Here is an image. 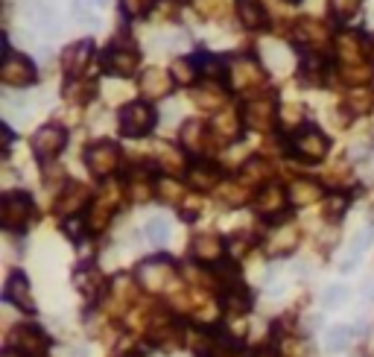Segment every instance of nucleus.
Here are the masks:
<instances>
[{
	"label": "nucleus",
	"mask_w": 374,
	"mask_h": 357,
	"mask_svg": "<svg viewBox=\"0 0 374 357\" xmlns=\"http://www.w3.org/2000/svg\"><path fill=\"white\" fill-rule=\"evenodd\" d=\"M12 348L21 351V354H30V357H41L47 351V337L41 334V331L35 325H21L12 331V337H9Z\"/></svg>",
	"instance_id": "423d86ee"
},
{
	"label": "nucleus",
	"mask_w": 374,
	"mask_h": 357,
	"mask_svg": "<svg viewBox=\"0 0 374 357\" xmlns=\"http://www.w3.org/2000/svg\"><path fill=\"white\" fill-rule=\"evenodd\" d=\"M243 173H246V176H243L246 182H255V179L260 182V179H266V167H263L260 161H252V164H248V167H246Z\"/></svg>",
	"instance_id": "473e14b6"
},
{
	"label": "nucleus",
	"mask_w": 374,
	"mask_h": 357,
	"mask_svg": "<svg viewBox=\"0 0 374 357\" xmlns=\"http://www.w3.org/2000/svg\"><path fill=\"white\" fill-rule=\"evenodd\" d=\"M193 255L199 260H205V264H214V260L222 258V241L216 234H199L193 241Z\"/></svg>",
	"instance_id": "ddd939ff"
},
{
	"label": "nucleus",
	"mask_w": 374,
	"mask_h": 357,
	"mask_svg": "<svg viewBox=\"0 0 374 357\" xmlns=\"http://www.w3.org/2000/svg\"><path fill=\"white\" fill-rule=\"evenodd\" d=\"M153 4L155 0H120V6L126 15H143V12L153 9Z\"/></svg>",
	"instance_id": "c85d7f7f"
},
{
	"label": "nucleus",
	"mask_w": 374,
	"mask_h": 357,
	"mask_svg": "<svg viewBox=\"0 0 374 357\" xmlns=\"http://www.w3.org/2000/svg\"><path fill=\"white\" fill-rule=\"evenodd\" d=\"M91 56H94V44L91 41H79V44L67 47V50H65V70L73 74V77H79L82 70L88 67Z\"/></svg>",
	"instance_id": "9d476101"
},
{
	"label": "nucleus",
	"mask_w": 374,
	"mask_h": 357,
	"mask_svg": "<svg viewBox=\"0 0 374 357\" xmlns=\"http://www.w3.org/2000/svg\"><path fill=\"white\" fill-rule=\"evenodd\" d=\"M348 343H351V328L348 325H336L328 331V348L331 351H342Z\"/></svg>",
	"instance_id": "393cba45"
},
{
	"label": "nucleus",
	"mask_w": 374,
	"mask_h": 357,
	"mask_svg": "<svg viewBox=\"0 0 374 357\" xmlns=\"http://www.w3.org/2000/svg\"><path fill=\"white\" fill-rule=\"evenodd\" d=\"M138 278H141V284H143L146 290L158 293V290H164L167 284H170V278H172V267H170V260H164V258L143 260L141 270H138Z\"/></svg>",
	"instance_id": "39448f33"
},
{
	"label": "nucleus",
	"mask_w": 374,
	"mask_h": 357,
	"mask_svg": "<svg viewBox=\"0 0 374 357\" xmlns=\"http://www.w3.org/2000/svg\"><path fill=\"white\" fill-rule=\"evenodd\" d=\"M4 299L15 307H21V311H35V302L30 296V284L27 278H23L21 273H12L9 281H6V290H4Z\"/></svg>",
	"instance_id": "1a4fd4ad"
},
{
	"label": "nucleus",
	"mask_w": 374,
	"mask_h": 357,
	"mask_svg": "<svg viewBox=\"0 0 374 357\" xmlns=\"http://www.w3.org/2000/svg\"><path fill=\"white\" fill-rule=\"evenodd\" d=\"M143 231H146V237H149V243L164 246V243H167V237H170V223L161 220V217H155V220H149V223H146Z\"/></svg>",
	"instance_id": "5701e85b"
},
{
	"label": "nucleus",
	"mask_w": 374,
	"mask_h": 357,
	"mask_svg": "<svg viewBox=\"0 0 374 357\" xmlns=\"http://www.w3.org/2000/svg\"><path fill=\"white\" fill-rule=\"evenodd\" d=\"M167 91H170V74H164L161 67H149L141 77V94H146V97H164Z\"/></svg>",
	"instance_id": "f8f14e48"
},
{
	"label": "nucleus",
	"mask_w": 374,
	"mask_h": 357,
	"mask_svg": "<svg viewBox=\"0 0 374 357\" xmlns=\"http://www.w3.org/2000/svg\"><path fill=\"white\" fill-rule=\"evenodd\" d=\"M94 4H99V6H103V4H109V0H94Z\"/></svg>",
	"instance_id": "ea45409f"
},
{
	"label": "nucleus",
	"mask_w": 374,
	"mask_h": 357,
	"mask_svg": "<svg viewBox=\"0 0 374 357\" xmlns=\"http://www.w3.org/2000/svg\"><path fill=\"white\" fill-rule=\"evenodd\" d=\"M316 325H319V317H307V322H302V331H316Z\"/></svg>",
	"instance_id": "c9c22d12"
},
{
	"label": "nucleus",
	"mask_w": 374,
	"mask_h": 357,
	"mask_svg": "<svg viewBox=\"0 0 374 357\" xmlns=\"http://www.w3.org/2000/svg\"><path fill=\"white\" fill-rule=\"evenodd\" d=\"M187 182L193 187H199V190H211L219 182V173H216V167H211L208 161H199V164H193V167L187 170Z\"/></svg>",
	"instance_id": "4468645a"
},
{
	"label": "nucleus",
	"mask_w": 374,
	"mask_h": 357,
	"mask_svg": "<svg viewBox=\"0 0 374 357\" xmlns=\"http://www.w3.org/2000/svg\"><path fill=\"white\" fill-rule=\"evenodd\" d=\"M348 296V290L345 287H339V284H336V287H331V290H325V304H331V307H336L342 299Z\"/></svg>",
	"instance_id": "72a5a7b5"
},
{
	"label": "nucleus",
	"mask_w": 374,
	"mask_h": 357,
	"mask_svg": "<svg viewBox=\"0 0 374 357\" xmlns=\"http://www.w3.org/2000/svg\"><path fill=\"white\" fill-rule=\"evenodd\" d=\"M77 287L91 299V296H97L99 293V287H103V278H99V273L97 270H79L77 273Z\"/></svg>",
	"instance_id": "4be33fe9"
},
{
	"label": "nucleus",
	"mask_w": 374,
	"mask_h": 357,
	"mask_svg": "<svg viewBox=\"0 0 374 357\" xmlns=\"http://www.w3.org/2000/svg\"><path fill=\"white\" fill-rule=\"evenodd\" d=\"M284 190L281 187H266V190H260V194H258V211L263 214V217H272V214H275V211H281V205H284Z\"/></svg>",
	"instance_id": "6ab92c4d"
},
{
	"label": "nucleus",
	"mask_w": 374,
	"mask_h": 357,
	"mask_svg": "<svg viewBox=\"0 0 374 357\" xmlns=\"http://www.w3.org/2000/svg\"><path fill=\"white\" fill-rule=\"evenodd\" d=\"M237 15L248 30H258L266 23V9L258 4V0H237Z\"/></svg>",
	"instance_id": "2eb2a0df"
},
{
	"label": "nucleus",
	"mask_w": 374,
	"mask_h": 357,
	"mask_svg": "<svg viewBox=\"0 0 374 357\" xmlns=\"http://www.w3.org/2000/svg\"><path fill=\"white\" fill-rule=\"evenodd\" d=\"M255 82H260L258 65L255 62H246V59L234 62V67H231V85L240 91V88H248V85H255Z\"/></svg>",
	"instance_id": "dca6fc26"
},
{
	"label": "nucleus",
	"mask_w": 374,
	"mask_h": 357,
	"mask_svg": "<svg viewBox=\"0 0 374 357\" xmlns=\"http://www.w3.org/2000/svg\"><path fill=\"white\" fill-rule=\"evenodd\" d=\"M336 47H339V56L342 59H357L360 56V44H357V38L354 35H339V41H336Z\"/></svg>",
	"instance_id": "cd10ccee"
},
{
	"label": "nucleus",
	"mask_w": 374,
	"mask_h": 357,
	"mask_svg": "<svg viewBox=\"0 0 374 357\" xmlns=\"http://www.w3.org/2000/svg\"><path fill=\"white\" fill-rule=\"evenodd\" d=\"M0 79L6 85H15V88H23L35 79V67L23 59V56H15V53H6L4 59V67H0Z\"/></svg>",
	"instance_id": "0eeeda50"
},
{
	"label": "nucleus",
	"mask_w": 374,
	"mask_h": 357,
	"mask_svg": "<svg viewBox=\"0 0 374 357\" xmlns=\"http://www.w3.org/2000/svg\"><path fill=\"white\" fill-rule=\"evenodd\" d=\"M272 117H275V103H272V97H260V100H252L246 106V121L258 129L269 126Z\"/></svg>",
	"instance_id": "9b49d317"
},
{
	"label": "nucleus",
	"mask_w": 374,
	"mask_h": 357,
	"mask_svg": "<svg viewBox=\"0 0 374 357\" xmlns=\"http://www.w3.org/2000/svg\"><path fill=\"white\" fill-rule=\"evenodd\" d=\"M292 147H295V153L302 155L304 161H321V158L328 155V138L321 135L316 126H304L302 132L295 135Z\"/></svg>",
	"instance_id": "20e7f679"
},
{
	"label": "nucleus",
	"mask_w": 374,
	"mask_h": 357,
	"mask_svg": "<svg viewBox=\"0 0 374 357\" xmlns=\"http://www.w3.org/2000/svg\"><path fill=\"white\" fill-rule=\"evenodd\" d=\"M161 197L167 199V202H176L179 197H182V185H176V182H161Z\"/></svg>",
	"instance_id": "2f4dec72"
},
{
	"label": "nucleus",
	"mask_w": 374,
	"mask_h": 357,
	"mask_svg": "<svg viewBox=\"0 0 374 357\" xmlns=\"http://www.w3.org/2000/svg\"><path fill=\"white\" fill-rule=\"evenodd\" d=\"M85 161H88L91 173H97V176H109V173H114V170H117L120 150H117L114 144H94V147L88 150Z\"/></svg>",
	"instance_id": "6e6552de"
},
{
	"label": "nucleus",
	"mask_w": 374,
	"mask_h": 357,
	"mask_svg": "<svg viewBox=\"0 0 374 357\" xmlns=\"http://www.w3.org/2000/svg\"><path fill=\"white\" fill-rule=\"evenodd\" d=\"M260 53H263V62H266L272 70H287V67H290V53L284 50L281 44H275V41L260 44Z\"/></svg>",
	"instance_id": "aec40b11"
},
{
	"label": "nucleus",
	"mask_w": 374,
	"mask_h": 357,
	"mask_svg": "<svg viewBox=\"0 0 374 357\" xmlns=\"http://www.w3.org/2000/svg\"><path fill=\"white\" fill-rule=\"evenodd\" d=\"M214 132L222 135V138L237 135V117H234L231 111H222V114L216 117V123H214Z\"/></svg>",
	"instance_id": "a878e982"
},
{
	"label": "nucleus",
	"mask_w": 374,
	"mask_h": 357,
	"mask_svg": "<svg viewBox=\"0 0 374 357\" xmlns=\"http://www.w3.org/2000/svg\"><path fill=\"white\" fill-rule=\"evenodd\" d=\"M258 357H272V354H269V351H260V354H258Z\"/></svg>",
	"instance_id": "58836bf2"
},
{
	"label": "nucleus",
	"mask_w": 374,
	"mask_h": 357,
	"mask_svg": "<svg viewBox=\"0 0 374 357\" xmlns=\"http://www.w3.org/2000/svg\"><path fill=\"white\" fill-rule=\"evenodd\" d=\"M202 132H205V126L202 123H196V121H190L187 126H185V144H187V150H193V153H199V141H202Z\"/></svg>",
	"instance_id": "bb28decb"
},
{
	"label": "nucleus",
	"mask_w": 374,
	"mask_h": 357,
	"mask_svg": "<svg viewBox=\"0 0 374 357\" xmlns=\"http://www.w3.org/2000/svg\"><path fill=\"white\" fill-rule=\"evenodd\" d=\"M363 296H365V299H371V296H374V281H368L365 287H363Z\"/></svg>",
	"instance_id": "e433bc0d"
},
{
	"label": "nucleus",
	"mask_w": 374,
	"mask_h": 357,
	"mask_svg": "<svg viewBox=\"0 0 374 357\" xmlns=\"http://www.w3.org/2000/svg\"><path fill=\"white\" fill-rule=\"evenodd\" d=\"M172 77H176L179 82H190V77H193V65H190L187 59H176V62H172Z\"/></svg>",
	"instance_id": "7c9ffc66"
},
{
	"label": "nucleus",
	"mask_w": 374,
	"mask_h": 357,
	"mask_svg": "<svg viewBox=\"0 0 374 357\" xmlns=\"http://www.w3.org/2000/svg\"><path fill=\"white\" fill-rule=\"evenodd\" d=\"M85 202H88V190L82 185H67L65 187V197L59 199V211L62 214H77Z\"/></svg>",
	"instance_id": "a211bd4d"
},
{
	"label": "nucleus",
	"mask_w": 374,
	"mask_h": 357,
	"mask_svg": "<svg viewBox=\"0 0 374 357\" xmlns=\"http://www.w3.org/2000/svg\"><path fill=\"white\" fill-rule=\"evenodd\" d=\"M65 144H67V132H65L62 126H56V123L41 126V129L35 132V138H33V150H35V155H38L41 161L56 158V155L65 150Z\"/></svg>",
	"instance_id": "f03ea898"
},
{
	"label": "nucleus",
	"mask_w": 374,
	"mask_h": 357,
	"mask_svg": "<svg viewBox=\"0 0 374 357\" xmlns=\"http://www.w3.org/2000/svg\"><path fill=\"white\" fill-rule=\"evenodd\" d=\"M345 205H348V199H345V197H331V211H328V214H331V217H339Z\"/></svg>",
	"instance_id": "f704fd0d"
},
{
	"label": "nucleus",
	"mask_w": 374,
	"mask_h": 357,
	"mask_svg": "<svg viewBox=\"0 0 374 357\" xmlns=\"http://www.w3.org/2000/svg\"><path fill=\"white\" fill-rule=\"evenodd\" d=\"M109 67H111V74H117V77H132L138 70V53L135 50H111Z\"/></svg>",
	"instance_id": "f3484780"
},
{
	"label": "nucleus",
	"mask_w": 374,
	"mask_h": 357,
	"mask_svg": "<svg viewBox=\"0 0 374 357\" xmlns=\"http://www.w3.org/2000/svg\"><path fill=\"white\" fill-rule=\"evenodd\" d=\"M4 357H23L21 351H15V348H9V351H4Z\"/></svg>",
	"instance_id": "4c0bfd02"
},
{
	"label": "nucleus",
	"mask_w": 374,
	"mask_h": 357,
	"mask_svg": "<svg viewBox=\"0 0 374 357\" xmlns=\"http://www.w3.org/2000/svg\"><path fill=\"white\" fill-rule=\"evenodd\" d=\"M321 197V190H319V185L316 182H295L292 187H290V199L292 202H298V205H307V202H313V199H319Z\"/></svg>",
	"instance_id": "412c9836"
},
{
	"label": "nucleus",
	"mask_w": 374,
	"mask_h": 357,
	"mask_svg": "<svg viewBox=\"0 0 374 357\" xmlns=\"http://www.w3.org/2000/svg\"><path fill=\"white\" fill-rule=\"evenodd\" d=\"M222 304H226V311L246 314V311H248V304H252V299H248L246 290H229L226 296H222Z\"/></svg>",
	"instance_id": "b1692460"
},
{
	"label": "nucleus",
	"mask_w": 374,
	"mask_h": 357,
	"mask_svg": "<svg viewBox=\"0 0 374 357\" xmlns=\"http://www.w3.org/2000/svg\"><path fill=\"white\" fill-rule=\"evenodd\" d=\"M33 214V202L27 194H6L4 205H0V220L6 229H23Z\"/></svg>",
	"instance_id": "7ed1b4c3"
},
{
	"label": "nucleus",
	"mask_w": 374,
	"mask_h": 357,
	"mask_svg": "<svg viewBox=\"0 0 374 357\" xmlns=\"http://www.w3.org/2000/svg\"><path fill=\"white\" fill-rule=\"evenodd\" d=\"M331 9H334L339 18H351V15L360 9V0H331Z\"/></svg>",
	"instance_id": "c756f323"
},
{
	"label": "nucleus",
	"mask_w": 374,
	"mask_h": 357,
	"mask_svg": "<svg viewBox=\"0 0 374 357\" xmlns=\"http://www.w3.org/2000/svg\"><path fill=\"white\" fill-rule=\"evenodd\" d=\"M155 126V109L149 103H129L120 109V129L126 138H143Z\"/></svg>",
	"instance_id": "f257e3e1"
}]
</instances>
